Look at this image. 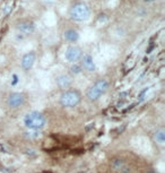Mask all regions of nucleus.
Segmentation results:
<instances>
[{
    "label": "nucleus",
    "instance_id": "obj_12",
    "mask_svg": "<svg viewBox=\"0 0 165 173\" xmlns=\"http://www.w3.org/2000/svg\"><path fill=\"white\" fill-rule=\"evenodd\" d=\"M63 36L68 42H77L79 39V34L75 29H67L63 34Z\"/></svg>",
    "mask_w": 165,
    "mask_h": 173
},
{
    "label": "nucleus",
    "instance_id": "obj_5",
    "mask_svg": "<svg viewBox=\"0 0 165 173\" xmlns=\"http://www.w3.org/2000/svg\"><path fill=\"white\" fill-rule=\"evenodd\" d=\"M65 57L66 59L69 62H72V63H76L77 61H79L83 57V51L79 47H76V45H71L66 50V53H65Z\"/></svg>",
    "mask_w": 165,
    "mask_h": 173
},
{
    "label": "nucleus",
    "instance_id": "obj_2",
    "mask_svg": "<svg viewBox=\"0 0 165 173\" xmlns=\"http://www.w3.org/2000/svg\"><path fill=\"white\" fill-rule=\"evenodd\" d=\"M108 88V82L104 78L97 79L87 91V98L92 102H96L106 93Z\"/></svg>",
    "mask_w": 165,
    "mask_h": 173
},
{
    "label": "nucleus",
    "instance_id": "obj_3",
    "mask_svg": "<svg viewBox=\"0 0 165 173\" xmlns=\"http://www.w3.org/2000/svg\"><path fill=\"white\" fill-rule=\"evenodd\" d=\"M81 101V95L77 89H67L60 95V104L65 108H75Z\"/></svg>",
    "mask_w": 165,
    "mask_h": 173
},
{
    "label": "nucleus",
    "instance_id": "obj_17",
    "mask_svg": "<svg viewBox=\"0 0 165 173\" xmlns=\"http://www.w3.org/2000/svg\"><path fill=\"white\" fill-rule=\"evenodd\" d=\"M17 80H18V79H17V76L14 75V82H13V85L16 84V83H17Z\"/></svg>",
    "mask_w": 165,
    "mask_h": 173
},
{
    "label": "nucleus",
    "instance_id": "obj_6",
    "mask_svg": "<svg viewBox=\"0 0 165 173\" xmlns=\"http://www.w3.org/2000/svg\"><path fill=\"white\" fill-rule=\"evenodd\" d=\"M25 103V96L22 93H11L7 98V105L10 109H17Z\"/></svg>",
    "mask_w": 165,
    "mask_h": 173
},
{
    "label": "nucleus",
    "instance_id": "obj_14",
    "mask_svg": "<svg viewBox=\"0 0 165 173\" xmlns=\"http://www.w3.org/2000/svg\"><path fill=\"white\" fill-rule=\"evenodd\" d=\"M41 136V131L40 130H27L24 132V137L27 139H36Z\"/></svg>",
    "mask_w": 165,
    "mask_h": 173
},
{
    "label": "nucleus",
    "instance_id": "obj_9",
    "mask_svg": "<svg viewBox=\"0 0 165 173\" xmlns=\"http://www.w3.org/2000/svg\"><path fill=\"white\" fill-rule=\"evenodd\" d=\"M83 67L84 69L90 73H93L96 69V66H95V62L93 60V57L90 56V53H86L83 57Z\"/></svg>",
    "mask_w": 165,
    "mask_h": 173
},
{
    "label": "nucleus",
    "instance_id": "obj_4",
    "mask_svg": "<svg viewBox=\"0 0 165 173\" xmlns=\"http://www.w3.org/2000/svg\"><path fill=\"white\" fill-rule=\"evenodd\" d=\"M69 15L75 22H85L90 18V7L84 2H77L69 10Z\"/></svg>",
    "mask_w": 165,
    "mask_h": 173
},
{
    "label": "nucleus",
    "instance_id": "obj_18",
    "mask_svg": "<svg viewBox=\"0 0 165 173\" xmlns=\"http://www.w3.org/2000/svg\"><path fill=\"white\" fill-rule=\"evenodd\" d=\"M145 1H147V2H153V1H155V0H145Z\"/></svg>",
    "mask_w": 165,
    "mask_h": 173
},
{
    "label": "nucleus",
    "instance_id": "obj_7",
    "mask_svg": "<svg viewBox=\"0 0 165 173\" xmlns=\"http://www.w3.org/2000/svg\"><path fill=\"white\" fill-rule=\"evenodd\" d=\"M17 29H18L20 33H23L25 35H29V34H32L35 29V25H34L33 22H29V20H24V22H20V23L17 24Z\"/></svg>",
    "mask_w": 165,
    "mask_h": 173
},
{
    "label": "nucleus",
    "instance_id": "obj_13",
    "mask_svg": "<svg viewBox=\"0 0 165 173\" xmlns=\"http://www.w3.org/2000/svg\"><path fill=\"white\" fill-rule=\"evenodd\" d=\"M154 138H155V141L160 144V145H163L165 143V130L164 128H160V129H157L155 131V134H154Z\"/></svg>",
    "mask_w": 165,
    "mask_h": 173
},
{
    "label": "nucleus",
    "instance_id": "obj_10",
    "mask_svg": "<svg viewBox=\"0 0 165 173\" xmlns=\"http://www.w3.org/2000/svg\"><path fill=\"white\" fill-rule=\"evenodd\" d=\"M56 82H57V85L60 88L65 89V88H68V87L70 86L71 83H72V79H71V77L69 75L62 74V75L58 76Z\"/></svg>",
    "mask_w": 165,
    "mask_h": 173
},
{
    "label": "nucleus",
    "instance_id": "obj_11",
    "mask_svg": "<svg viewBox=\"0 0 165 173\" xmlns=\"http://www.w3.org/2000/svg\"><path fill=\"white\" fill-rule=\"evenodd\" d=\"M112 168H113L114 171L117 172H120V173H128L129 172V168H128L127 164L123 162L122 159H115L112 161Z\"/></svg>",
    "mask_w": 165,
    "mask_h": 173
},
{
    "label": "nucleus",
    "instance_id": "obj_1",
    "mask_svg": "<svg viewBox=\"0 0 165 173\" xmlns=\"http://www.w3.org/2000/svg\"><path fill=\"white\" fill-rule=\"evenodd\" d=\"M24 125L29 130H41L47 125V118L38 111H32L24 117Z\"/></svg>",
    "mask_w": 165,
    "mask_h": 173
},
{
    "label": "nucleus",
    "instance_id": "obj_8",
    "mask_svg": "<svg viewBox=\"0 0 165 173\" xmlns=\"http://www.w3.org/2000/svg\"><path fill=\"white\" fill-rule=\"evenodd\" d=\"M34 62H35V53L29 52V53L24 54L23 59H22V67L24 70H29L33 67Z\"/></svg>",
    "mask_w": 165,
    "mask_h": 173
},
{
    "label": "nucleus",
    "instance_id": "obj_16",
    "mask_svg": "<svg viewBox=\"0 0 165 173\" xmlns=\"http://www.w3.org/2000/svg\"><path fill=\"white\" fill-rule=\"evenodd\" d=\"M154 48H155V45H154V44H153V45H151V47H149V49L147 50V53H151V51L154 49Z\"/></svg>",
    "mask_w": 165,
    "mask_h": 173
},
{
    "label": "nucleus",
    "instance_id": "obj_19",
    "mask_svg": "<svg viewBox=\"0 0 165 173\" xmlns=\"http://www.w3.org/2000/svg\"><path fill=\"white\" fill-rule=\"evenodd\" d=\"M147 173H157L156 171H149V172H147Z\"/></svg>",
    "mask_w": 165,
    "mask_h": 173
},
{
    "label": "nucleus",
    "instance_id": "obj_15",
    "mask_svg": "<svg viewBox=\"0 0 165 173\" xmlns=\"http://www.w3.org/2000/svg\"><path fill=\"white\" fill-rule=\"evenodd\" d=\"M70 70L72 74L77 75V74H80V73H81V67H80L79 65H77V63H75L74 66H71Z\"/></svg>",
    "mask_w": 165,
    "mask_h": 173
}]
</instances>
